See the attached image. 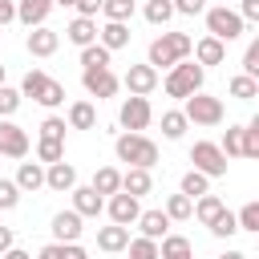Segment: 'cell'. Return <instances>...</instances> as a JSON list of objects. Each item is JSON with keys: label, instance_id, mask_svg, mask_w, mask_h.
I'll use <instances>...</instances> for the list:
<instances>
[{"label": "cell", "instance_id": "6da1fadb", "mask_svg": "<svg viewBox=\"0 0 259 259\" xmlns=\"http://www.w3.org/2000/svg\"><path fill=\"white\" fill-rule=\"evenodd\" d=\"M194 49V40L186 32H162L150 40V53H146V65L150 69H174L178 61H186Z\"/></svg>", "mask_w": 259, "mask_h": 259}, {"label": "cell", "instance_id": "7a4b0ae2", "mask_svg": "<svg viewBox=\"0 0 259 259\" xmlns=\"http://www.w3.org/2000/svg\"><path fill=\"white\" fill-rule=\"evenodd\" d=\"M113 154H117V162H130V166H138V170H150L154 162H158V146L146 138V134H117V142H113Z\"/></svg>", "mask_w": 259, "mask_h": 259}, {"label": "cell", "instance_id": "3957f363", "mask_svg": "<svg viewBox=\"0 0 259 259\" xmlns=\"http://www.w3.org/2000/svg\"><path fill=\"white\" fill-rule=\"evenodd\" d=\"M202 81H206V69L202 65H194V61H178L170 73H166V81H162V89L170 93V97H194V93H202Z\"/></svg>", "mask_w": 259, "mask_h": 259}, {"label": "cell", "instance_id": "277c9868", "mask_svg": "<svg viewBox=\"0 0 259 259\" xmlns=\"http://www.w3.org/2000/svg\"><path fill=\"white\" fill-rule=\"evenodd\" d=\"M243 20H239V12L235 8H227V4H219V8H206V36H214V40H223V45H231V40H239L243 36Z\"/></svg>", "mask_w": 259, "mask_h": 259}, {"label": "cell", "instance_id": "5b68a950", "mask_svg": "<svg viewBox=\"0 0 259 259\" xmlns=\"http://www.w3.org/2000/svg\"><path fill=\"white\" fill-rule=\"evenodd\" d=\"M182 117L194 121V125H219V121L227 117V109H223L219 97H210V93H194V97H186Z\"/></svg>", "mask_w": 259, "mask_h": 259}, {"label": "cell", "instance_id": "8992f818", "mask_svg": "<svg viewBox=\"0 0 259 259\" xmlns=\"http://www.w3.org/2000/svg\"><path fill=\"white\" fill-rule=\"evenodd\" d=\"M190 162H194V170L206 174V178H223V174H227V154H223L214 142H194V146H190Z\"/></svg>", "mask_w": 259, "mask_h": 259}, {"label": "cell", "instance_id": "52a82bcc", "mask_svg": "<svg viewBox=\"0 0 259 259\" xmlns=\"http://www.w3.org/2000/svg\"><path fill=\"white\" fill-rule=\"evenodd\" d=\"M150 117H154L150 97H125V101H121V109H117V121H121V130H125V134H142V130L150 125Z\"/></svg>", "mask_w": 259, "mask_h": 259}, {"label": "cell", "instance_id": "ba28073f", "mask_svg": "<svg viewBox=\"0 0 259 259\" xmlns=\"http://www.w3.org/2000/svg\"><path fill=\"white\" fill-rule=\"evenodd\" d=\"M24 154H28V134H24V125L0 117V158H24Z\"/></svg>", "mask_w": 259, "mask_h": 259}, {"label": "cell", "instance_id": "9c48e42d", "mask_svg": "<svg viewBox=\"0 0 259 259\" xmlns=\"http://www.w3.org/2000/svg\"><path fill=\"white\" fill-rule=\"evenodd\" d=\"M121 85L130 89V97H150V93L158 89V69H150V65H130L125 77H121Z\"/></svg>", "mask_w": 259, "mask_h": 259}, {"label": "cell", "instance_id": "30bf717a", "mask_svg": "<svg viewBox=\"0 0 259 259\" xmlns=\"http://www.w3.org/2000/svg\"><path fill=\"white\" fill-rule=\"evenodd\" d=\"M81 85H85V93L97 97V101H105V97H113V93L121 89V81H117L109 69H85V73H81Z\"/></svg>", "mask_w": 259, "mask_h": 259}, {"label": "cell", "instance_id": "8fae6325", "mask_svg": "<svg viewBox=\"0 0 259 259\" xmlns=\"http://www.w3.org/2000/svg\"><path fill=\"white\" fill-rule=\"evenodd\" d=\"M105 210H109V223H117V227H130V223H138V214H142L138 198H134V194H121V190L109 194Z\"/></svg>", "mask_w": 259, "mask_h": 259}, {"label": "cell", "instance_id": "7c38bea8", "mask_svg": "<svg viewBox=\"0 0 259 259\" xmlns=\"http://www.w3.org/2000/svg\"><path fill=\"white\" fill-rule=\"evenodd\" d=\"M81 223H85V219H81L73 206H69V210H57V214H53V243H77L81 231H85Z\"/></svg>", "mask_w": 259, "mask_h": 259}, {"label": "cell", "instance_id": "4fadbf2b", "mask_svg": "<svg viewBox=\"0 0 259 259\" xmlns=\"http://www.w3.org/2000/svg\"><path fill=\"white\" fill-rule=\"evenodd\" d=\"M57 45H61V32H53L49 24L28 28V36H24V49H28L32 57H53V53H57Z\"/></svg>", "mask_w": 259, "mask_h": 259}, {"label": "cell", "instance_id": "5bb4252c", "mask_svg": "<svg viewBox=\"0 0 259 259\" xmlns=\"http://www.w3.org/2000/svg\"><path fill=\"white\" fill-rule=\"evenodd\" d=\"M69 194H73V210H77L81 219H97V214L105 210V198H101L93 186H73Z\"/></svg>", "mask_w": 259, "mask_h": 259}, {"label": "cell", "instance_id": "9a60e30c", "mask_svg": "<svg viewBox=\"0 0 259 259\" xmlns=\"http://www.w3.org/2000/svg\"><path fill=\"white\" fill-rule=\"evenodd\" d=\"M53 12V0H16V20L24 28H40Z\"/></svg>", "mask_w": 259, "mask_h": 259}, {"label": "cell", "instance_id": "2e32d148", "mask_svg": "<svg viewBox=\"0 0 259 259\" xmlns=\"http://www.w3.org/2000/svg\"><path fill=\"white\" fill-rule=\"evenodd\" d=\"M45 186L57 190V194L73 190V186H77V170H73V162H53V166H45Z\"/></svg>", "mask_w": 259, "mask_h": 259}, {"label": "cell", "instance_id": "e0dca14e", "mask_svg": "<svg viewBox=\"0 0 259 259\" xmlns=\"http://www.w3.org/2000/svg\"><path fill=\"white\" fill-rule=\"evenodd\" d=\"M65 40L77 45V49L93 45V40H97V20H89V16H73V20L65 24Z\"/></svg>", "mask_w": 259, "mask_h": 259}, {"label": "cell", "instance_id": "ac0fdd59", "mask_svg": "<svg viewBox=\"0 0 259 259\" xmlns=\"http://www.w3.org/2000/svg\"><path fill=\"white\" fill-rule=\"evenodd\" d=\"M190 53H194V65H202V69H206V65H223V61H227V45H223V40H214V36L194 40V49H190Z\"/></svg>", "mask_w": 259, "mask_h": 259}, {"label": "cell", "instance_id": "d6986e66", "mask_svg": "<svg viewBox=\"0 0 259 259\" xmlns=\"http://www.w3.org/2000/svg\"><path fill=\"white\" fill-rule=\"evenodd\" d=\"M16 190L20 194H36V190H45V166L40 162H20V170H16Z\"/></svg>", "mask_w": 259, "mask_h": 259}, {"label": "cell", "instance_id": "ffe728a7", "mask_svg": "<svg viewBox=\"0 0 259 259\" xmlns=\"http://www.w3.org/2000/svg\"><path fill=\"white\" fill-rule=\"evenodd\" d=\"M138 231H142V239H166L170 235V219H166V210H142L138 214Z\"/></svg>", "mask_w": 259, "mask_h": 259}, {"label": "cell", "instance_id": "44dd1931", "mask_svg": "<svg viewBox=\"0 0 259 259\" xmlns=\"http://www.w3.org/2000/svg\"><path fill=\"white\" fill-rule=\"evenodd\" d=\"M97 45H101V49H109V53H117V49H125V45H130V24H117V20H105V24L97 28Z\"/></svg>", "mask_w": 259, "mask_h": 259}, {"label": "cell", "instance_id": "7402d4cb", "mask_svg": "<svg viewBox=\"0 0 259 259\" xmlns=\"http://www.w3.org/2000/svg\"><path fill=\"white\" fill-rule=\"evenodd\" d=\"M65 125H69V130H97V109H93V101H73Z\"/></svg>", "mask_w": 259, "mask_h": 259}, {"label": "cell", "instance_id": "603a6c76", "mask_svg": "<svg viewBox=\"0 0 259 259\" xmlns=\"http://www.w3.org/2000/svg\"><path fill=\"white\" fill-rule=\"evenodd\" d=\"M89 186H93L101 198H109V194H117V190H121V170H117V166H97Z\"/></svg>", "mask_w": 259, "mask_h": 259}, {"label": "cell", "instance_id": "cb8c5ba5", "mask_svg": "<svg viewBox=\"0 0 259 259\" xmlns=\"http://www.w3.org/2000/svg\"><path fill=\"white\" fill-rule=\"evenodd\" d=\"M125 243H130V227L109 223V227H101V231H97V247H101V251H109V255L125 251Z\"/></svg>", "mask_w": 259, "mask_h": 259}, {"label": "cell", "instance_id": "d4e9b609", "mask_svg": "<svg viewBox=\"0 0 259 259\" xmlns=\"http://www.w3.org/2000/svg\"><path fill=\"white\" fill-rule=\"evenodd\" d=\"M158 259H194V247L186 235H166L158 239Z\"/></svg>", "mask_w": 259, "mask_h": 259}, {"label": "cell", "instance_id": "484cf974", "mask_svg": "<svg viewBox=\"0 0 259 259\" xmlns=\"http://www.w3.org/2000/svg\"><path fill=\"white\" fill-rule=\"evenodd\" d=\"M150 186H154L150 170H138V166H130V170L121 174V194H134V198H142V194H150Z\"/></svg>", "mask_w": 259, "mask_h": 259}, {"label": "cell", "instance_id": "4316f807", "mask_svg": "<svg viewBox=\"0 0 259 259\" xmlns=\"http://www.w3.org/2000/svg\"><path fill=\"white\" fill-rule=\"evenodd\" d=\"M36 259H89V251L81 243H45L36 251Z\"/></svg>", "mask_w": 259, "mask_h": 259}, {"label": "cell", "instance_id": "83f0119b", "mask_svg": "<svg viewBox=\"0 0 259 259\" xmlns=\"http://www.w3.org/2000/svg\"><path fill=\"white\" fill-rule=\"evenodd\" d=\"M219 210H223V198H219V194H198V198H194V210H190V214H194V219H198L202 227H210V223L219 219Z\"/></svg>", "mask_w": 259, "mask_h": 259}, {"label": "cell", "instance_id": "f1b7e54d", "mask_svg": "<svg viewBox=\"0 0 259 259\" xmlns=\"http://www.w3.org/2000/svg\"><path fill=\"white\" fill-rule=\"evenodd\" d=\"M49 81H53V77H49L45 69H28V73H24V81H20V97H32V101H36V97L45 93V85H49Z\"/></svg>", "mask_w": 259, "mask_h": 259}, {"label": "cell", "instance_id": "f546056e", "mask_svg": "<svg viewBox=\"0 0 259 259\" xmlns=\"http://www.w3.org/2000/svg\"><path fill=\"white\" fill-rule=\"evenodd\" d=\"M186 125H190V121L182 117V109H166V113H162V138H166V142H178V138L186 134Z\"/></svg>", "mask_w": 259, "mask_h": 259}, {"label": "cell", "instance_id": "4dcf8cb0", "mask_svg": "<svg viewBox=\"0 0 259 259\" xmlns=\"http://www.w3.org/2000/svg\"><path fill=\"white\" fill-rule=\"evenodd\" d=\"M178 194H186V198L194 202L198 194H210V178H206V174H198V170H186V174H182V190H178Z\"/></svg>", "mask_w": 259, "mask_h": 259}, {"label": "cell", "instance_id": "1f68e13d", "mask_svg": "<svg viewBox=\"0 0 259 259\" xmlns=\"http://www.w3.org/2000/svg\"><path fill=\"white\" fill-rule=\"evenodd\" d=\"M109 57H113V53H109V49H101L97 40L81 49V65H85V69H109Z\"/></svg>", "mask_w": 259, "mask_h": 259}, {"label": "cell", "instance_id": "d6a6232c", "mask_svg": "<svg viewBox=\"0 0 259 259\" xmlns=\"http://www.w3.org/2000/svg\"><path fill=\"white\" fill-rule=\"evenodd\" d=\"M227 89H231V97H239V101L259 97V81H255V77H243V73H239V77H231V85H227Z\"/></svg>", "mask_w": 259, "mask_h": 259}, {"label": "cell", "instance_id": "836d02e7", "mask_svg": "<svg viewBox=\"0 0 259 259\" xmlns=\"http://www.w3.org/2000/svg\"><path fill=\"white\" fill-rule=\"evenodd\" d=\"M36 162H45V166L65 162V142H49V138H40V142H36Z\"/></svg>", "mask_w": 259, "mask_h": 259}, {"label": "cell", "instance_id": "e575fe53", "mask_svg": "<svg viewBox=\"0 0 259 259\" xmlns=\"http://www.w3.org/2000/svg\"><path fill=\"white\" fill-rule=\"evenodd\" d=\"M190 210H194V202H190L186 194H170V198H166V219H170V223L190 219Z\"/></svg>", "mask_w": 259, "mask_h": 259}, {"label": "cell", "instance_id": "d590c367", "mask_svg": "<svg viewBox=\"0 0 259 259\" xmlns=\"http://www.w3.org/2000/svg\"><path fill=\"white\" fill-rule=\"evenodd\" d=\"M170 16H174V4H170V0H150V4H146V20H150V24L166 28Z\"/></svg>", "mask_w": 259, "mask_h": 259}, {"label": "cell", "instance_id": "8d00e7d4", "mask_svg": "<svg viewBox=\"0 0 259 259\" xmlns=\"http://www.w3.org/2000/svg\"><path fill=\"white\" fill-rule=\"evenodd\" d=\"M101 12H105V20L125 24V20L134 16V0H101Z\"/></svg>", "mask_w": 259, "mask_h": 259}, {"label": "cell", "instance_id": "74e56055", "mask_svg": "<svg viewBox=\"0 0 259 259\" xmlns=\"http://www.w3.org/2000/svg\"><path fill=\"white\" fill-rule=\"evenodd\" d=\"M227 158H243V125H227L223 134V146H219Z\"/></svg>", "mask_w": 259, "mask_h": 259}, {"label": "cell", "instance_id": "f35d334b", "mask_svg": "<svg viewBox=\"0 0 259 259\" xmlns=\"http://www.w3.org/2000/svg\"><path fill=\"white\" fill-rule=\"evenodd\" d=\"M235 231H239V223H235V214L223 206V210H219V219L210 223V235H214V239H231Z\"/></svg>", "mask_w": 259, "mask_h": 259}, {"label": "cell", "instance_id": "ab89813d", "mask_svg": "<svg viewBox=\"0 0 259 259\" xmlns=\"http://www.w3.org/2000/svg\"><path fill=\"white\" fill-rule=\"evenodd\" d=\"M125 251H130V259H158V243H154V239H142V235L130 239Z\"/></svg>", "mask_w": 259, "mask_h": 259}, {"label": "cell", "instance_id": "60d3db41", "mask_svg": "<svg viewBox=\"0 0 259 259\" xmlns=\"http://www.w3.org/2000/svg\"><path fill=\"white\" fill-rule=\"evenodd\" d=\"M65 117H57V113H49L45 121H40V138H49V142H65Z\"/></svg>", "mask_w": 259, "mask_h": 259}, {"label": "cell", "instance_id": "b9f144b4", "mask_svg": "<svg viewBox=\"0 0 259 259\" xmlns=\"http://www.w3.org/2000/svg\"><path fill=\"white\" fill-rule=\"evenodd\" d=\"M243 158H259V117L243 125Z\"/></svg>", "mask_w": 259, "mask_h": 259}, {"label": "cell", "instance_id": "7bdbcfd3", "mask_svg": "<svg viewBox=\"0 0 259 259\" xmlns=\"http://www.w3.org/2000/svg\"><path fill=\"white\" fill-rule=\"evenodd\" d=\"M36 101H40L45 109H57V105H65V85H61V81H49V85H45V93H40Z\"/></svg>", "mask_w": 259, "mask_h": 259}, {"label": "cell", "instance_id": "ee69618b", "mask_svg": "<svg viewBox=\"0 0 259 259\" xmlns=\"http://www.w3.org/2000/svg\"><path fill=\"white\" fill-rule=\"evenodd\" d=\"M20 109V89H12V85H0V117H12Z\"/></svg>", "mask_w": 259, "mask_h": 259}, {"label": "cell", "instance_id": "f6af8a7d", "mask_svg": "<svg viewBox=\"0 0 259 259\" xmlns=\"http://www.w3.org/2000/svg\"><path fill=\"white\" fill-rule=\"evenodd\" d=\"M235 223H239V231H259V202H247L235 214Z\"/></svg>", "mask_w": 259, "mask_h": 259}, {"label": "cell", "instance_id": "bcb514c9", "mask_svg": "<svg viewBox=\"0 0 259 259\" xmlns=\"http://www.w3.org/2000/svg\"><path fill=\"white\" fill-rule=\"evenodd\" d=\"M243 77H255L259 81V40H251L247 53H243Z\"/></svg>", "mask_w": 259, "mask_h": 259}, {"label": "cell", "instance_id": "7dc6e473", "mask_svg": "<svg viewBox=\"0 0 259 259\" xmlns=\"http://www.w3.org/2000/svg\"><path fill=\"white\" fill-rule=\"evenodd\" d=\"M20 202V190H16V182L12 178H0V210H12Z\"/></svg>", "mask_w": 259, "mask_h": 259}, {"label": "cell", "instance_id": "c3c4849f", "mask_svg": "<svg viewBox=\"0 0 259 259\" xmlns=\"http://www.w3.org/2000/svg\"><path fill=\"white\" fill-rule=\"evenodd\" d=\"M174 4V12H182V16H198V12H206V0H170Z\"/></svg>", "mask_w": 259, "mask_h": 259}, {"label": "cell", "instance_id": "681fc988", "mask_svg": "<svg viewBox=\"0 0 259 259\" xmlns=\"http://www.w3.org/2000/svg\"><path fill=\"white\" fill-rule=\"evenodd\" d=\"M239 20H243V24L259 20V0H243V4H239Z\"/></svg>", "mask_w": 259, "mask_h": 259}, {"label": "cell", "instance_id": "f907efd6", "mask_svg": "<svg viewBox=\"0 0 259 259\" xmlns=\"http://www.w3.org/2000/svg\"><path fill=\"white\" fill-rule=\"evenodd\" d=\"M73 8H77V16H89V20H93V16L101 12V0H77Z\"/></svg>", "mask_w": 259, "mask_h": 259}, {"label": "cell", "instance_id": "816d5d0a", "mask_svg": "<svg viewBox=\"0 0 259 259\" xmlns=\"http://www.w3.org/2000/svg\"><path fill=\"white\" fill-rule=\"evenodd\" d=\"M12 20H16V4H12V0H0V28L12 24Z\"/></svg>", "mask_w": 259, "mask_h": 259}, {"label": "cell", "instance_id": "f5cc1de1", "mask_svg": "<svg viewBox=\"0 0 259 259\" xmlns=\"http://www.w3.org/2000/svg\"><path fill=\"white\" fill-rule=\"evenodd\" d=\"M8 247H16V235H12V227H0V255H4Z\"/></svg>", "mask_w": 259, "mask_h": 259}, {"label": "cell", "instance_id": "db71d44e", "mask_svg": "<svg viewBox=\"0 0 259 259\" xmlns=\"http://www.w3.org/2000/svg\"><path fill=\"white\" fill-rule=\"evenodd\" d=\"M0 259H32V255H28V251H20V247H8Z\"/></svg>", "mask_w": 259, "mask_h": 259}, {"label": "cell", "instance_id": "11a10c76", "mask_svg": "<svg viewBox=\"0 0 259 259\" xmlns=\"http://www.w3.org/2000/svg\"><path fill=\"white\" fill-rule=\"evenodd\" d=\"M219 259H247L243 251H227V255H219Z\"/></svg>", "mask_w": 259, "mask_h": 259}, {"label": "cell", "instance_id": "9f6ffc18", "mask_svg": "<svg viewBox=\"0 0 259 259\" xmlns=\"http://www.w3.org/2000/svg\"><path fill=\"white\" fill-rule=\"evenodd\" d=\"M53 4H61V8H73V4H77V0H53Z\"/></svg>", "mask_w": 259, "mask_h": 259}, {"label": "cell", "instance_id": "6f0895ef", "mask_svg": "<svg viewBox=\"0 0 259 259\" xmlns=\"http://www.w3.org/2000/svg\"><path fill=\"white\" fill-rule=\"evenodd\" d=\"M0 85H4V65H0Z\"/></svg>", "mask_w": 259, "mask_h": 259}]
</instances>
